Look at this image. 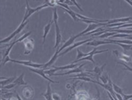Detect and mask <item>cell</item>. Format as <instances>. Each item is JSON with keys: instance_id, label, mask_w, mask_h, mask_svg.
Segmentation results:
<instances>
[{"instance_id": "6da1fadb", "label": "cell", "mask_w": 132, "mask_h": 100, "mask_svg": "<svg viewBox=\"0 0 132 100\" xmlns=\"http://www.w3.org/2000/svg\"><path fill=\"white\" fill-rule=\"evenodd\" d=\"M48 6H53V4H51L50 3H45L44 4L43 6H39L38 7H36V8H31L29 6H27V7H26V12H25V15H24V17H23V19L22 22H25L27 21L28 18L32 15L34 14L35 12H37L38 11L41 10L43 8H45V7H48Z\"/></svg>"}, {"instance_id": "7a4b0ae2", "label": "cell", "mask_w": 132, "mask_h": 100, "mask_svg": "<svg viewBox=\"0 0 132 100\" xmlns=\"http://www.w3.org/2000/svg\"><path fill=\"white\" fill-rule=\"evenodd\" d=\"M108 52V50H107V49H105V50L97 51V47H95L93 50H92L91 52H89L88 53V55H87L86 57H82V58H81V59H79L77 62H78V61H90L94 65H96L97 64H96V62L94 61V56L95 54H97V53H102V52Z\"/></svg>"}, {"instance_id": "3957f363", "label": "cell", "mask_w": 132, "mask_h": 100, "mask_svg": "<svg viewBox=\"0 0 132 100\" xmlns=\"http://www.w3.org/2000/svg\"><path fill=\"white\" fill-rule=\"evenodd\" d=\"M28 24V19L27 21H25V22H22V23H21V24L19 26V28H17V29H16V30H15L14 32H13L11 36H9L8 37H6V38H5V39H3V40H1V41H0V42H1V44L10 42L11 40L14 38V37H15V36L17 35V34H19V33L20 32H21V31H22V30H23V29L25 28V26L27 25Z\"/></svg>"}, {"instance_id": "277c9868", "label": "cell", "mask_w": 132, "mask_h": 100, "mask_svg": "<svg viewBox=\"0 0 132 100\" xmlns=\"http://www.w3.org/2000/svg\"><path fill=\"white\" fill-rule=\"evenodd\" d=\"M23 42L24 49H25L23 54L24 55L30 54V53L31 52V51L33 50V49H34V45H35L34 40H33L32 38L28 37V38H26Z\"/></svg>"}, {"instance_id": "5b68a950", "label": "cell", "mask_w": 132, "mask_h": 100, "mask_svg": "<svg viewBox=\"0 0 132 100\" xmlns=\"http://www.w3.org/2000/svg\"><path fill=\"white\" fill-rule=\"evenodd\" d=\"M11 62L13 63H17V64H20V65H23L25 66H28V67H32V68H41L44 65V64H36V63H33L31 61H17V60H14V59H11L10 60Z\"/></svg>"}, {"instance_id": "8992f818", "label": "cell", "mask_w": 132, "mask_h": 100, "mask_svg": "<svg viewBox=\"0 0 132 100\" xmlns=\"http://www.w3.org/2000/svg\"><path fill=\"white\" fill-rule=\"evenodd\" d=\"M93 41V39H92V38H89V39L85 40V41H79V42L74 43L73 44H72V45H70V46H69V47H68V48L66 49L64 52L59 53V57H61V56H63V55L66 54V53H67V52H70L72 49H73L74 48H77L78 46L82 45V44H86L87 42H89V41Z\"/></svg>"}, {"instance_id": "52a82bcc", "label": "cell", "mask_w": 132, "mask_h": 100, "mask_svg": "<svg viewBox=\"0 0 132 100\" xmlns=\"http://www.w3.org/2000/svg\"><path fill=\"white\" fill-rule=\"evenodd\" d=\"M28 70H30V71H31V72H34V73H36V74H39L40 77H42L43 78H44L45 80H47V81H48V82H52V83H59L58 82H55V81H53V80H52V79H50L47 75H46V74H45V72H44V69H38V68H35V69H33L32 67L31 68H28Z\"/></svg>"}, {"instance_id": "ba28073f", "label": "cell", "mask_w": 132, "mask_h": 100, "mask_svg": "<svg viewBox=\"0 0 132 100\" xmlns=\"http://www.w3.org/2000/svg\"><path fill=\"white\" fill-rule=\"evenodd\" d=\"M85 64H81L79 66H77V68H74V69H71L69 71L68 70L65 73H55L54 76H62V75H67V74H78V73H81L82 72V67Z\"/></svg>"}, {"instance_id": "9c48e42d", "label": "cell", "mask_w": 132, "mask_h": 100, "mask_svg": "<svg viewBox=\"0 0 132 100\" xmlns=\"http://www.w3.org/2000/svg\"><path fill=\"white\" fill-rule=\"evenodd\" d=\"M23 92V96L24 98L26 99H30L32 98L33 95H34V90L30 86L26 85L25 87H23V89L22 90Z\"/></svg>"}, {"instance_id": "30bf717a", "label": "cell", "mask_w": 132, "mask_h": 100, "mask_svg": "<svg viewBox=\"0 0 132 100\" xmlns=\"http://www.w3.org/2000/svg\"><path fill=\"white\" fill-rule=\"evenodd\" d=\"M105 26V23H98V24H90L89 26H88V28H86V29H85L83 32H81V33H79L78 34V36H79V37L80 36H84L85 34H86V33H88V32H91V31H93L94 29H96V28H97L98 27H100V26Z\"/></svg>"}, {"instance_id": "8fae6325", "label": "cell", "mask_w": 132, "mask_h": 100, "mask_svg": "<svg viewBox=\"0 0 132 100\" xmlns=\"http://www.w3.org/2000/svg\"><path fill=\"white\" fill-rule=\"evenodd\" d=\"M113 53H114L118 58H119L120 60H122V61H124L125 62H128V63L132 64V57L131 56L125 54V53H122L117 50L113 51Z\"/></svg>"}, {"instance_id": "7c38bea8", "label": "cell", "mask_w": 132, "mask_h": 100, "mask_svg": "<svg viewBox=\"0 0 132 100\" xmlns=\"http://www.w3.org/2000/svg\"><path fill=\"white\" fill-rule=\"evenodd\" d=\"M105 65H106L105 64H104L102 66H98V65H96V66H95V68H94V70H89L88 72H89V73H94V78L97 80H99V79H100V76L102 75V74L103 73V70H104V68L105 67Z\"/></svg>"}, {"instance_id": "4fadbf2b", "label": "cell", "mask_w": 132, "mask_h": 100, "mask_svg": "<svg viewBox=\"0 0 132 100\" xmlns=\"http://www.w3.org/2000/svg\"><path fill=\"white\" fill-rule=\"evenodd\" d=\"M55 29H56V44L54 46V49H56L58 48L59 44L61 42V33L58 24H55Z\"/></svg>"}, {"instance_id": "5bb4252c", "label": "cell", "mask_w": 132, "mask_h": 100, "mask_svg": "<svg viewBox=\"0 0 132 100\" xmlns=\"http://www.w3.org/2000/svg\"><path fill=\"white\" fill-rule=\"evenodd\" d=\"M79 37V36H78V34L77 35V36H71L67 41H65L64 42V44L61 46V49H59V52H61L62 50H64V49H65L66 48H68V47H69L70 45H72V44L74 43V41H75V40L77 39V38H78Z\"/></svg>"}, {"instance_id": "9a60e30c", "label": "cell", "mask_w": 132, "mask_h": 100, "mask_svg": "<svg viewBox=\"0 0 132 100\" xmlns=\"http://www.w3.org/2000/svg\"><path fill=\"white\" fill-rule=\"evenodd\" d=\"M111 44L108 41V40H106V41H99V40H94V41H91L89 42H87L86 43V45L97 47V46H99V45H102V44Z\"/></svg>"}, {"instance_id": "2e32d148", "label": "cell", "mask_w": 132, "mask_h": 100, "mask_svg": "<svg viewBox=\"0 0 132 100\" xmlns=\"http://www.w3.org/2000/svg\"><path fill=\"white\" fill-rule=\"evenodd\" d=\"M59 53H60V52H59V49H56V52H55V54L53 55V57H52L51 59H50V61L48 62V63H46V64H44V65L43 66V69L45 70L47 68H48V67H50V66H52V65L53 64V63H55V61H56V59L59 57Z\"/></svg>"}, {"instance_id": "e0dca14e", "label": "cell", "mask_w": 132, "mask_h": 100, "mask_svg": "<svg viewBox=\"0 0 132 100\" xmlns=\"http://www.w3.org/2000/svg\"><path fill=\"white\" fill-rule=\"evenodd\" d=\"M78 65L75 64V63H71L69 65H64V66H61V67H53V71L56 73L57 70H71V69H74L76 67H77Z\"/></svg>"}, {"instance_id": "ac0fdd59", "label": "cell", "mask_w": 132, "mask_h": 100, "mask_svg": "<svg viewBox=\"0 0 132 100\" xmlns=\"http://www.w3.org/2000/svg\"><path fill=\"white\" fill-rule=\"evenodd\" d=\"M52 23H54V21H53V19L52 20H51V21H49V23L46 25L44 28V36H43V44H44V42H45V40H46V36H47V35H48V33L49 32V31H50V28H51V27H52Z\"/></svg>"}, {"instance_id": "d6986e66", "label": "cell", "mask_w": 132, "mask_h": 100, "mask_svg": "<svg viewBox=\"0 0 132 100\" xmlns=\"http://www.w3.org/2000/svg\"><path fill=\"white\" fill-rule=\"evenodd\" d=\"M42 96H44L47 100H52V89H51V86H50V82L48 83V87H47V90H46L45 93L41 95Z\"/></svg>"}, {"instance_id": "ffe728a7", "label": "cell", "mask_w": 132, "mask_h": 100, "mask_svg": "<svg viewBox=\"0 0 132 100\" xmlns=\"http://www.w3.org/2000/svg\"><path fill=\"white\" fill-rule=\"evenodd\" d=\"M23 77H24V74L23 73V74H21L20 76L15 78V80L14 81V83H15L16 86H26V85H28L27 82H24Z\"/></svg>"}, {"instance_id": "44dd1931", "label": "cell", "mask_w": 132, "mask_h": 100, "mask_svg": "<svg viewBox=\"0 0 132 100\" xmlns=\"http://www.w3.org/2000/svg\"><path fill=\"white\" fill-rule=\"evenodd\" d=\"M15 76L14 77H11V78H6L5 81H1V86H4L6 85H8L10 83H12L14 82V81L15 80Z\"/></svg>"}, {"instance_id": "7402d4cb", "label": "cell", "mask_w": 132, "mask_h": 100, "mask_svg": "<svg viewBox=\"0 0 132 100\" xmlns=\"http://www.w3.org/2000/svg\"><path fill=\"white\" fill-rule=\"evenodd\" d=\"M87 55H88V53H84V52H81V50L79 49H77V58H76L75 61H72V63H77V61H78L79 59H81V58H82V57H86Z\"/></svg>"}, {"instance_id": "603a6c76", "label": "cell", "mask_w": 132, "mask_h": 100, "mask_svg": "<svg viewBox=\"0 0 132 100\" xmlns=\"http://www.w3.org/2000/svg\"><path fill=\"white\" fill-rule=\"evenodd\" d=\"M109 78H110V77H109V75H108L107 73H102V75L100 76L101 81H102L104 84H107Z\"/></svg>"}, {"instance_id": "cb8c5ba5", "label": "cell", "mask_w": 132, "mask_h": 100, "mask_svg": "<svg viewBox=\"0 0 132 100\" xmlns=\"http://www.w3.org/2000/svg\"><path fill=\"white\" fill-rule=\"evenodd\" d=\"M114 44H117V45H119V46H121V47H122L124 49H125V51H127V50H130V49H131V44H123V43H117V42H115L114 43Z\"/></svg>"}, {"instance_id": "d4e9b609", "label": "cell", "mask_w": 132, "mask_h": 100, "mask_svg": "<svg viewBox=\"0 0 132 100\" xmlns=\"http://www.w3.org/2000/svg\"><path fill=\"white\" fill-rule=\"evenodd\" d=\"M116 33H117V32H109L108 33H107V32H105V33H104V34L101 35L100 36H98V38H99V39L107 38V37L110 36H114V35H115Z\"/></svg>"}, {"instance_id": "484cf974", "label": "cell", "mask_w": 132, "mask_h": 100, "mask_svg": "<svg viewBox=\"0 0 132 100\" xmlns=\"http://www.w3.org/2000/svg\"><path fill=\"white\" fill-rule=\"evenodd\" d=\"M113 88H114V90L115 91V93H118V94H120L121 95L123 94L122 89L120 87V86H118V85H116L115 83H113Z\"/></svg>"}, {"instance_id": "4316f807", "label": "cell", "mask_w": 132, "mask_h": 100, "mask_svg": "<svg viewBox=\"0 0 132 100\" xmlns=\"http://www.w3.org/2000/svg\"><path fill=\"white\" fill-rule=\"evenodd\" d=\"M57 20H58L57 8L55 6V7L53 8V21H54V24H57Z\"/></svg>"}, {"instance_id": "83f0119b", "label": "cell", "mask_w": 132, "mask_h": 100, "mask_svg": "<svg viewBox=\"0 0 132 100\" xmlns=\"http://www.w3.org/2000/svg\"><path fill=\"white\" fill-rule=\"evenodd\" d=\"M15 86H16V85L14 82H12V83L8 84V85H6L4 86H1V88H2V90H3V89L4 90H9V89H11L13 87H15Z\"/></svg>"}, {"instance_id": "f1b7e54d", "label": "cell", "mask_w": 132, "mask_h": 100, "mask_svg": "<svg viewBox=\"0 0 132 100\" xmlns=\"http://www.w3.org/2000/svg\"><path fill=\"white\" fill-rule=\"evenodd\" d=\"M118 64H119V65H123L124 66V70H129V71H130V72H132V68L131 67H130V66H128L126 63H123V62H122V61H118L117 62Z\"/></svg>"}, {"instance_id": "f546056e", "label": "cell", "mask_w": 132, "mask_h": 100, "mask_svg": "<svg viewBox=\"0 0 132 100\" xmlns=\"http://www.w3.org/2000/svg\"><path fill=\"white\" fill-rule=\"evenodd\" d=\"M122 96L123 100H128V99L132 98V95H125V94H122Z\"/></svg>"}, {"instance_id": "4dcf8cb0", "label": "cell", "mask_w": 132, "mask_h": 100, "mask_svg": "<svg viewBox=\"0 0 132 100\" xmlns=\"http://www.w3.org/2000/svg\"><path fill=\"white\" fill-rule=\"evenodd\" d=\"M52 99H56V100H61V97L59 95L56 93L55 94H52Z\"/></svg>"}, {"instance_id": "1f68e13d", "label": "cell", "mask_w": 132, "mask_h": 100, "mask_svg": "<svg viewBox=\"0 0 132 100\" xmlns=\"http://www.w3.org/2000/svg\"><path fill=\"white\" fill-rule=\"evenodd\" d=\"M71 1L72 2V3L74 4V6H76L77 7V8H78L79 10H80V11H84V10H83V9L81 8V6H79V4H78V3H77V2H76V0H71Z\"/></svg>"}, {"instance_id": "d6a6232c", "label": "cell", "mask_w": 132, "mask_h": 100, "mask_svg": "<svg viewBox=\"0 0 132 100\" xmlns=\"http://www.w3.org/2000/svg\"><path fill=\"white\" fill-rule=\"evenodd\" d=\"M125 1H126V2H127L131 6H132V1H130V0H125Z\"/></svg>"}, {"instance_id": "836d02e7", "label": "cell", "mask_w": 132, "mask_h": 100, "mask_svg": "<svg viewBox=\"0 0 132 100\" xmlns=\"http://www.w3.org/2000/svg\"><path fill=\"white\" fill-rule=\"evenodd\" d=\"M26 1V6H29V4H28V0H25Z\"/></svg>"}, {"instance_id": "e575fe53", "label": "cell", "mask_w": 132, "mask_h": 100, "mask_svg": "<svg viewBox=\"0 0 132 100\" xmlns=\"http://www.w3.org/2000/svg\"><path fill=\"white\" fill-rule=\"evenodd\" d=\"M128 29H130V30H132V28H130H130H127Z\"/></svg>"}, {"instance_id": "d590c367", "label": "cell", "mask_w": 132, "mask_h": 100, "mask_svg": "<svg viewBox=\"0 0 132 100\" xmlns=\"http://www.w3.org/2000/svg\"><path fill=\"white\" fill-rule=\"evenodd\" d=\"M130 50H132V47H131V49H130Z\"/></svg>"}, {"instance_id": "8d00e7d4", "label": "cell", "mask_w": 132, "mask_h": 100, "mask_svg": "<svg viewBox=\"0 0 132 100\" xmlns=\"http://www.w3.org/2000/svg\"><path fill=\"white\" fill-rule=\"evenodd\" d=\"M131 19H132V16H131Z\"/></svg>"}, {"instance_id": "74e56055", "label": "cell", "mask_w": 132, "mask_h": 100, "mask_svg": "<svg viewBox=\"0 0 132 100\" xmlns=\"http://www.w3.org/2000/svg\"><path fill=\"white\" fill-rule=\"evenodd\" d=\"M130 1H132V0H130Z\"/></svg>"}]
</instances>
